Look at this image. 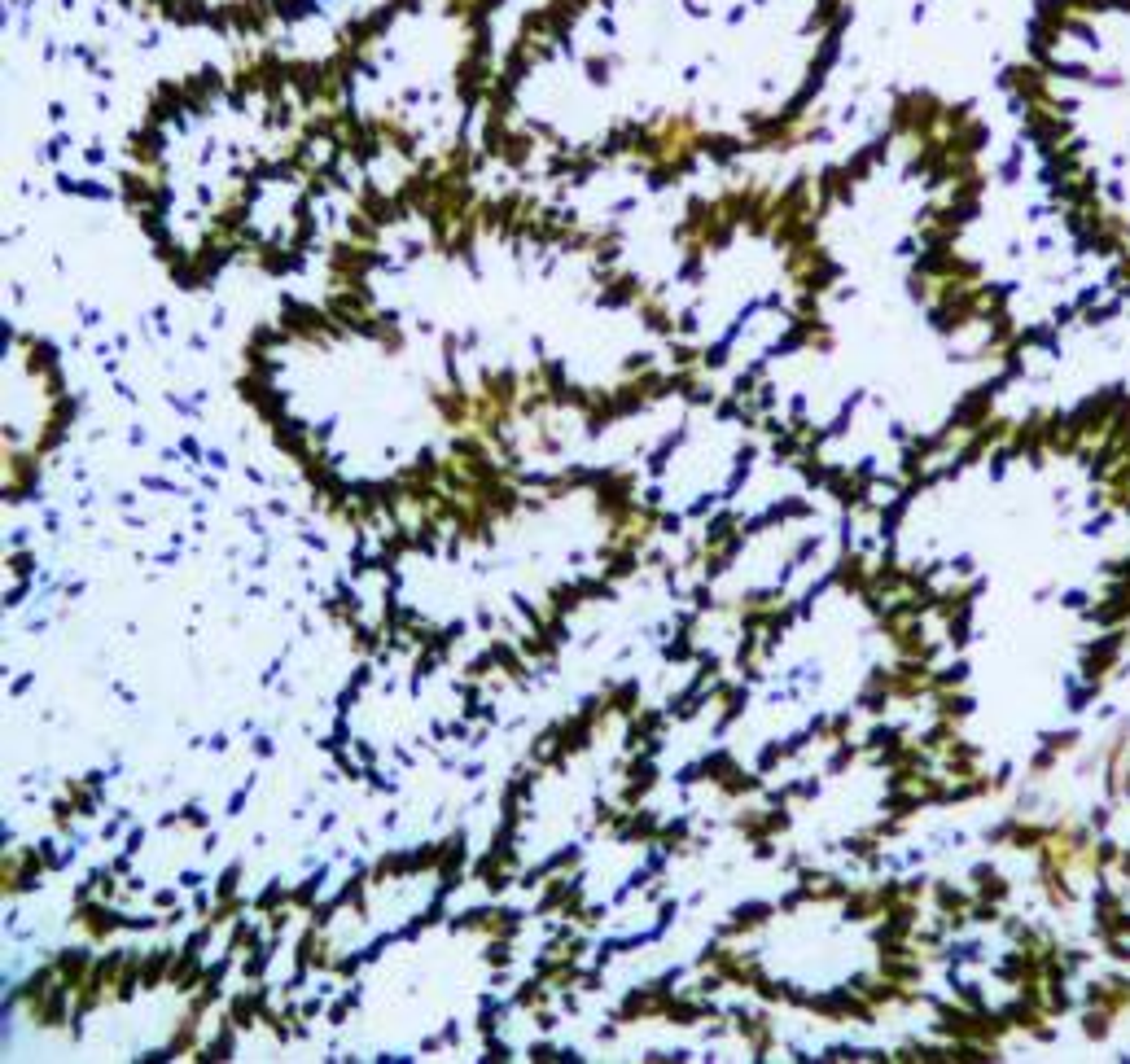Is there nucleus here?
I'll return each instance as SVG.
<instances>
[{"instance_id": "obj_23", "label": "nucleus", "mask_w": 1130, "mask_h": 1064, "mask_svg": "<svg viewBox=\"0 0 1130 1064\" xmlns=\"http://www.w3.org/2000/svg\"><path fill=\"white\" fill-rule=\"evenodd\" d=\"M531 1060H544V1064H548V1060H561V1051H552L548 1043H534V1047H531Z\"/></svg>"}, {"instance_id": "obj_24", "label": "nucleus", "mask_w": 1130, "mask_h": 1064, "mask_svg": "<svg viewBox=\"0 0 1130 1064\" xmlns=\"http://www.w3.org/2000/svg\"><path fill=\"white\" fill-rule=\"evenodd\" d=\"M53 819H57V828H70V806H67V801H53Z\"/></svg>"}, {"instance_id": "obj_11", "label": "nucleus", "mask_w": 1130, "mask_h": 1064, "mask_svg": "<svg viewBox=\"0 0 1130 1064\" xmlns=\"http://www.w3.org/2000/svg\"><path fill=\"white\" fill-rule=\"evenodd\" d=\"M767 915H771V907H767V902H745V907H736V911H731V920L723 924V937H736V933H745V929H758V924H767Z\"/></svg>"}, {"instance_id": "obj_15", "label": "nucleus", "mask_w": 1130, "mask_h": 1064, "mask_svg": "<svg viewBox=\"0 0 1130 1064\" xmlns=\"http://www.w3.org/2000/svg\"><path fill=\"white\" fill-rule=\"evenodd\" d=\"M548 990H552V985L544 982V977L526 982L522 990H517V1008H539V1003H548Z\"/></svg>"}, {"instance_id": "obj_4", "label": "nucleus", "mask_w": 1130, "mask_h": 1064, "mask_svg": "<svg viewBox=\"0 0 1130 1064\" xmlns=\"http://www.w3.org/2000/svg\"><path fill=\"white\" fill-rule=\"evenodd\" d=\"M128 14L163 22L171 31H202L219 40H276L347 0H115Z\"/></svg>"}, {"instance_id": "obj_16", "label": "nucleus", "mask_w": 1130, "mask_h": 1064, "mask_svg": "<svg viewBox=\"0 0 1130 1064\" xmlns=\"http://www.w3.org/2000/svg\"><path fill=\"white\" fill-rule=\"evenodd\" d=\"M683 841H688V824H683V819L662 824V832H657V846H662V850H680Z\"/></svg>"}, {"instance_id": "obj_10", "label": "nucleus", "mask_w": 1130, "mask_h": 1064, "mask_svg": "<svg viewBox=\"0 0 1130 1064\" xmlns=\"http://www.w3.org/2000/svg\"><path fill=\"white\" fill-rule=\"evenodd\" d=\"M171 964H176V950H171V947H163V950H154V955H145V960H141V985H145V990L163 985L166 977H171Z\"/></svg>"}, {"instance_id": "obj_3", "label": "nucleus", "mask_w": 1130, "mask_h": 1064, "mask_svg": "<svg viewBox=\"0 0 1130 1064\" xmlns=\"http://www.w3.org/2000/svg\"><path fill=\"white\" fill-rule=\"evenodd\" d=\"M1016 92L1078 206L1130 246V0L1043 5Z\"/></svg>"}, {"instance_id": "obj_1", "label": "nucleus", "mask_w": 1130, "mask_h": 1064, "mask_svg": "<svg viewBox=\"0 0 1130 1064\" xmlns=\"http://www.w3.org/2000/svg\"><path fill=\"white\" fill-rule=\"evenodd\" d=\"M854 0H534L486 97V163L653 189L697 166L793 150L846 57Z\"/></svg>"}, {"instance_id": "obj_6", "label": "nucleus", "mask_w": 1130, "mask_h": 1064, "mask_svg": "<svg viewBox=\"0 0 1130 1064\" xmlns=\"http://www.w3.org/2000/svg\"><path fill=\"white\" fill-rule=\"evenodd\" d=\"M264 1012H267V995L259 990V985L241 990V995L228 1003V1021H233L237 1030H250L254 1021H264Z\"/></svg>"}, {"instance_id": "obj_21", "label": "nucleus", "mask_w": 1130, "mask_h": 1064, "mask_svg": "<svg viewBox=\"0 0 1130 1064\" xmlns=\"http://www.w3.org/2000/svg\"><path fill=\"white\" fill-rule=\"evenodd\" d=\"M355 649H360V653H377V649H382V640H377V631H368V627H355Z\"/></svg>"}, {"instance_id": "obj_18", "label": "nucleus", "mask_w": 1130, "mask_h": 1064, "mask_svg": "<svg viewBox=\"0 0 1130 1064\" xmlns=\"http://www.w3.org/2000/svg\"><path fill=\"white\" fill-rule=\"evenodd\" d=\"M509 960H513V950H509V937H491V947H486V964L491 968H509Z\"/></svg>"}, {"instance_id": "obj_5", "label": "nucleus", "mask_w": 1130, "mask_h": 1064, "mask_svg": "<svg viewBox=\"0 0 1130 1064\" xmlns=\"http://www.w3.org/2000/svg\"><path fill=\"white\" fill-rule=\"evenodd\" d=\"M75 924H80V929L88 933L92 942H105V937H110V933H115L118 924H128V920H123V915H115L110 907H101V902L83 899V902H80V911H75Z\"/></svg>"}, {"instance_id": "obj_14", "label": "nucleus", "mask_w": 1130, "mask_h": 1064, "mask_svg": "<svg viewBox=\"0 0 1130 1064\" xmlns=\"http://www.w3.org/2000/svg\"><path fill=\"white\" fill-rule=\"evenodd\" d=\"M491 657H496V662L504 666V670H509L513 679H526V662L517 657V649H513V644H504V640H496V644H491Z\"/></svg>"}, {"instance_id": "obj_7", "label": "nucleus", "mask_w": 1130, "mask_h": 1064, "mask_svg": "<svg viewBox=\"0 0 1130 1064\" xmlns=\"http://www.w3.org/2000/svg\"><path fill=\"white\" fill-rule=\"evenodd\" d=\"M53 968H57V977H62L70 990H80L83 977L92 972V955H88V950H80V947H67L57 960H53Z\"/></svg>"}, {"instance_id": "obj_8", "label": "nucleus", "mask_w": 1130, "mask_h": 1064, "mask_svg": "<svg viewBox=\"0 0 1130 1064\" xmlns=\"http://www.w3.org/2000/svg\"><path fill=\"white\" fill-rule=\"evenodd\" d=\"M627 789H622V806H640L645 801V793L657 784V771H653V763L648 758H635V763H627Z\"/></svg>"}, {"instance_id": "obj_13", "label": "nucleus", "mask_w": 1130, "mask_h": 1064, "mask_svg": "<svg viewBox=\"0 0 1130 1064\" xmlns=\"http://www.w3.org/2000/svg\"><path fill=\"white\" fill-rule=\"evenodd\" d=\"M605 710H609V715H627V718H632L635 710H640V688H635V683L614 688V692L605 697Z\"/></svg>"}, {"instance_id": "obj_17", "label": "nucleus", "mask_w": 1130, "mask_h": 1064, "mask_svg": "<svg viewBox=\"0 0 1130 1064\" xmlns=\"http://www.w3.org/2000/svg\"><path fill=\"white\" fill-rule=\"evenodd\" d=\"M267 960H272V950L254 942V955H250V960H246V968H241V972H246V982H259V977H264Z\"/></svg>"}, {"instance_id": "obj_12", "label": "nucleus", "mask_w": 1130, "mask_h": 1064, "mask_svg": "<svg viewBox=\"0 0 1130 1064\" xmlns=\"http://www.w3.org/2000/svg\"><path fill=\"white\" fill-rule=\"evenodd\" d=\"M233 1047H237V1025L228 1021V1025L215 1033V1043L198 1047V1056H193V1060H228V1056H233Z\"/></svg>"}, {"instance_id": "obj_19", "label": "nucleus", "mask_w": 1130, "mask_h": 1064, "mask_svg": "<svg viewBox=\"0 0 1130 1064\" xmlns=\"http://www.w3.org/2000/svg\"><path fill=\"white\" fill-rule=\"evenodd\" d=\"M688 657H697V649H693V640H688V635H680V640H670V644H666V662H688Z\"/></svg>"}, {"instance_id": "obj_2", "label": "nucleus", "mask_w": 1130, "mask_h": 1064, "mask_svg": "<svg viewBox=\"0 0 1130 1064\" xmlns=\"http://www.w3.org/2000/svg\"><path fill=\"white\" fill-rule=\"evenodd\" d=\"M509 0H373L320 57L355 171L386 153L403 176H478L486 97L504 49Z\"/></svg>"}, {"instance_id": "obj_25", "label": "nucleus", "mask_w": 1130, "mask_h": 1064, "mask_svg": "<svg viewBox=\"0 0 1130 1064\" xmlns=\"http://www.w3.org/2000/svg\"><path fill=\"white\" fill-rule=\"evenodd\" d=\"M9 566H14L18 574L27 579V574H31V556H27V552H18V556H9Z\"/></svg>"}, {"instance_id": "obj_9", "label": "nucleus", "mask_w": 1130, "mask_h": 1064, "mask_svg": "<svg viewBox=\"0 0 1130 1064\" xmlns=\"http://www.w3.org/2000/svg\"><path fill=\"white\" fill-rule=\"evenodd\" d=\"M666 728V715L662 710H635L632 715V728H627V745L632 749H645V740H657Z\"/></svg>"}, {"instance_id": "obj_20", "label": "nucleus", "mask_w": 1130, "mask_h": 1064, "mask_svg": "<svg viewBox=\"0 0 1130 1064\" xmlns=\"http://www.w3.org/2000/svg\"><path fill=\"white\" fill-rule=\"evenodd\" d=\"M237 876H241V867H228V872L219 876V885H215L219 899H237Z\"/></svg>"}, {"instance_id": "obj_22", "label": "nucleus", "mask_w": 1130, "mask_h": 1064, "mask_svg": "<svg viewBox=\"0 0 1130 1064\" xmlns=\"http://www.w3.org/2000/svg\"><path fill=\"white\" fill-rule=\"evenodd\" d=\"M486 1060H509V1043H496V1033L486 1038Z\"/></svg>"}]
</instances>
